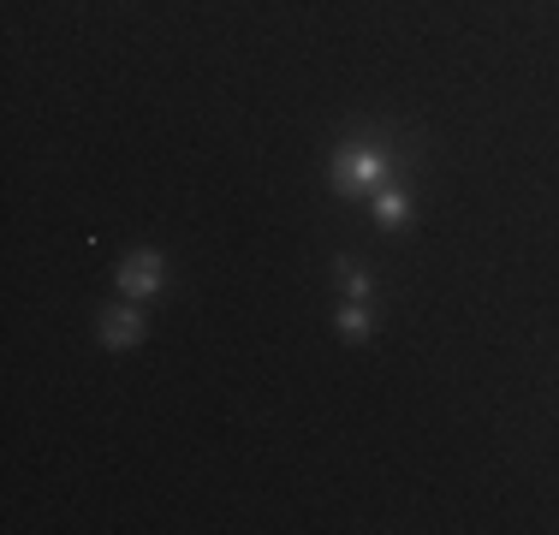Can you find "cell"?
<instances>
[{"instance_id":"obj_1","label":"cell","mask_w":559,"mask_h":535,"mask_svg":"<svg viewBox=\"0 0 559 535\" xmlns=\"http://www.w3.org/2000/svg\"><path fill=\"white\" fill-rule=\"evenodd\" d=\"M393 179H399V155L381 150V143H340L334 160H328V185H334L340 203H369Z\"/></svg>"},{"instance_id":"obj_2","label":"cell","mask_w":559,"mask_h":535,"mask_svg":"<svg viewBox=\"0 0 559 535\" xmlns=\"http://www.w3.org/2000/svg\"><path fill=\"white\" fill-rule=\"evenodd\" d=\"M119 292H126V298H138V304H150V298H162V286H167V257L162 250H126V257H119Z\"/></svg>"},{"instance_id":"obj_3","label":"cell","mask_w":559,"mask_h":535,"mask_svg":"<svg viewBox=\"0 0 559 535\" xmlns=\"http://www.w3.org/2000/svg\"><path fill=\"white\" fill-rule=\"evenodd\" d=\"M143 333H150V321H143L138 298L114 304V310L102 316V345H108V352H138V345H143Z\"/></svg>"},{"instance_id":"obj_4","label":"cell","mask_w":559,"mask_h":535,"mask_svg":"<svg viewBox=\"0 0 559 535\" xmlns=\"http://www.w3.org/2000/svg\"><path fill=\"white\" fill-rule=\"evenodd\" d=\"M369 214H376V226H388V233H399V226H405L411 221V191H405V185H381V191L376 197H369Z\"/></svg>"},{"instance_id":"obj_5","label":"cell","mask_w":559,"mask_h":535,"mask_svg":"<svg viewBox=\"0 0 559 535\" xmlns=\"http://www.w3.org/2000/svg\"><path fill=\"white\" fill-rule=\"evenodd\" d=\"M334 333H340L345 345H369V340H376V316H369V304H352V298H345L340 316H334Z\"/></svg>"},{"instance_id":"obj_6","label":"cell","mask_w":559,"mask_h":535,"mask_svg":"<svg viewBox=\"0 0 559 535\" xmlns=\"http://www.w3.org/2000/svg\"><path fill=\"white\" fill-rule=\"evenodd\" d=\"M334 274H340V292H345L352 304H369V298H376V274H369L364 262L340 257V262H334Z\"/></svg>"}]
</instances>
